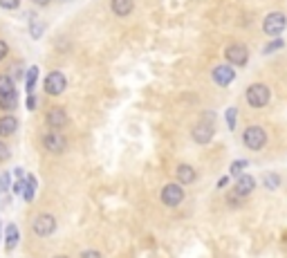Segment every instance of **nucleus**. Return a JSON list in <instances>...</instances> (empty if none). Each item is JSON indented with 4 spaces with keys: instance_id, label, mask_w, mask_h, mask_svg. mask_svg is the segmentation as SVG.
I'll return each mask as SVG.
<instances>
[{
    "instance_id": "1",
    "label": "nucleus",
    "mask_w": 287,
    "mask_h": 258,
    "mask_svg": "<svg viewBox=\"0 0 287 258\" xmlns=\"http://www.w3.org/2000/svg\"><path fill=\"white\" fill-rule=\"evenodd\" d=\"M245 99L251 108H265L269 104V88L265 83H254V86H249V90H247Z\"/></svg>"
},
{
    "instance_id": "2",
    "label": "nucleus",
    "mask_w": 287,
    "mask_h": 258,
    "mask_svg": "<svg viewBox=\"0 0 287 258\" xmlns=\"http://www.w3.org/2000/svg\"><path fill=\"white\" fill-rule=\"evenodd\" d=\"M243 142L247 148H251V150H260L263 146L267 144V133H265V128H260V126H249L247 131L243 133Z\"/></svg>"
},
{
    "instance_id": "3",
    "label": "nucleus",
    "mask_w": 287,
    "mask_h": 258,
    "mask_svg": "<svg viewBox=\"0 0 287 258\" xmlns=\"http://www.w3.org/2000/svg\"><path fill=\"white\" fill-rule=\"evenodd\" d=\"M213 133H216V128H213V115H204L202 117V121L198 123V126L193 128V142L195 144H209Z\"/></svg>"
},
{
    "instance_id": "4",
    "label": "nucleus",
    "mask_w": 287,
    "mask_h": 258,
    "mask_svg": "<svg viewBox=\"0 0 287 258\" xmlns=\"http://www.w3.org/2000/svg\"><path fill=\"white\" fill-rule=\"evenodd\" d=\"M32 229L36 236H41V238H47V236L54 234L56 229V220L52 213H41V216H36V220L32 222Z\"/></svg>"
},
{
    "instance_id": "5",
    "label": "nucleus",
    "mask_w": 287,
    "mask_h": 258,
    "mask_svg": "<svg viewBox=\"0 0 287 258\" xmlns=\"http://www.w3.org/2000/svg\"><path fill=\"white\" fill-rule=\"evenodd\" d=\"M65 88H67V79L63 72H49V74L45 76V92L52 94V97L63 94Z\"/></svg>"
},
{
    "instance_id": "6",
    "label": "nucleus",
    "mask_w": 287,
    "mask_h": 258,
    "mask_svg": "<svg viewBox=\"0 0 287 258\" xmlns=\"http://www.w3.org/2000/svg\"><path fill=\"white\" fill-rule=\"evenodd\" d=\"M287 25V18L280 11H272V14L265 18V22H263V32L267 34V36H278L280 32L285 30Z\"/></svg>"
},
{
    "instance_id": "7",
    "label": "nucleus",
    "mask_w": 287,
    "mask_h": 258,
    "mask_svg": "<svg viewBox=\"0 0 287 258\" xmlns=\"http://www.w3.org/2000/svg\"><path fill=\"white\" fill-rule=\"evenodd\" d=\"M184 200V191H182V184H166L164 189H162V202H164L166 207H177L179 202Z\"/></svg>"
},
{
    "instance_id": "8",
    "label": "nucleus",
    "mask_w": 287,
    "mask_h": 258,
    "mask_svg": "<svg viewBox=\"0 0 287 258\" xmlns=\"http://www.w3.org/2000/svg\"><path fill=\"white\" fill-rule=\"evenodd\" d=\"M224 59L229 61L231 65H245L247 61H249V49L245 47V45H229L227 52H224Z\"/></svg>"
},
{
    "instance_id": "9",
    "label": "nucleus",
    "mask_w": 287,
    "mask_h": 258,
    "mask_svg": "<svg viewBox=\"0 0 287 258\" xmlns=\"http://www.w3.org/2000/svg\"><path fill=\"white\" fill-rule=\"evenodd\" d=\"M43 146H45V150L59 155L65 150V139L59 133H47V135H43Z\"/></svg>"
},
{
    "instance_id": "10",
    "label": "nucleus",
    "mask_w": 287,
    "mask_h": 258,
    "mask_svg": "<svg viewBox=\"0 0 287 258\" xmlns=\"http://www.w3.org/2000/svg\"><path fill=\"white\" fill-rule=\"evenodd\" d=\"M45 121H47L49 128L59 131V128H63L65 123H67V112L63 108H59V106H54V108H49L47 117H45Z\"/></svg>"
},
{
    "instance_id": "11",
    "label": "nucleus",
    "mask_w": 287,
    "mask_h": 258,
    "mask_svg": "<svg viewBox=\"0 0 287 258\" xmlns=\"http://www.w3.org/2000/svg\"><path fill=\"white\" fill-rule=\"evenodd\" d=\"M236 79V72H233V67L231 65H218L216 70H213V81L218 83V86H229Z\"/></svg>"
},
{
    "instance_id": "12",
    "label": "nucleus",
    "mask_w": 287,
    "mask_h": 258,
    "mask_svg": "<svg viewBox=\"0 0 287 258\" xmlns=\"http://www.w3.org/2000/svg\"><path fill=\"white\" fill-rule=\"evenodd\" d=\"M254 189H256V179L251 175H240L238 182H236V193L243 195V198H245V195H249Z\"/></svg>"
},
{
    "instance_id": "13",
    "label": "nucleus",
    "mask_w": 287,
    "mask_h": 258,
    "mask_svg": "<svg viewBox=\"0 0 287 258\" xmlns=\"http://www.w3.org/2000/svg\"><path fill=\"white\" fill-rule=\"evenodd\" d=\"M16 128H18V119H16V117H11V115L0 117V137H9V135H14Z\"/></svg>"
},
{
    "instance_id": "14",
    "label": "nucleus",
    "mask_w": 287,
    "mask_h": 258,
    "mask_svg": "<svg viewBox=\"0 0 287 258\" xmlns=\"http://www.w3.org/2000/svg\"><path fill=\"white\" fill-rule=\"evenodd\" d=\"M175 175L179 179V184H191V182H195V168L193 166H189V164H179L177 166V171H175Z\"/></svg>"
},
{
    "instance_id": "15",
    "label": "nucleus",
    "mask_w": 287,
    "mask_h": 258,
    "mask_svg": "<svg viewBox=\"0 0 287 258\" xmlns=\"http://www.w3.org/2000/svg\"><path fill=\"white\" fill-rule=\"evenodd\" d=\"M110 7H112V11H115L117 16H128L133 11V7H135V3L133 0H110Z\"/></svg>"
},
{
    "instance_id": "16",
    "label": "nucleus",
    "mask_w": 287,
    "mask_h": 258,
    "mask_svg": "<svg viewBox=\"0 0 287 258\" xmlns=\"http://www.w3.org/2000/svg\"><path fill=\"white\" fill-rule=\"evenodd\" d=\"M16 245H18V227L7 224V229H5V247H7V251H11L16 249Z\"/></svg>"
},
{
    "instance_id": "17",
    "label": "nucleus",
    "mask_w": 287,
    "mask_h": 258,
    "mask_svg": "<svg viewBox=\"0 0 287 258\" xmlns=\"http://www.w3.org/2000/svg\"><path fill=\"white\" fill-rule=\"evenodd\" d=\"M16 106H18V94H16V90L5 94V97H0V108L3 110H14Z\"/></svg>"
},
{
    "instance_id": "18",
    "label": "nucleus",
    "mask_w": 287,
    "mask_h": 258,
    "mask_svg": "<svg viewBox=\"0 0 287 258\" xmlns=\"http://www.w3.org/2000/svg\"><path fill=\"white\" fill-rule=\"evenodd\" d=\"M9 92H14V79L9 74H0V97H5Z\"/></svg>"
},
{
    "instance_id": "19",
    "label": "nucleus",
    "mask_w": 287,
    "mask_h": 258,
    "mask_svg": "<svg viewBox=\"0 0 287 258\" xmlns=\"http://www.w3.org/2000/svg\"><path fill=\"white\" fill-rule=\"evenodd\" d=\"M25 193H22V198H25L27 202H32L34 200V193H36V177L34 175H27V179H25Z\"/></svg>"
},
{
    "instance_id": "20",
    "label": "nucleus",
    "mask_w": 287,
    "mask_h": 258,
    "mask_svg": "<svg viewBox=\"0 0 287 258\" xmlns=\"http://www.w3.org/2000/svg\"><path fill=\"white\" fill-rule=\"evenodd\" d=\"M36 76H38V67L32 65L30 72H27V76H25V88H27V92H30V90L36 86Z\"/></svg>"
},
{
    "instance_id": "21",
    "label": "nucleus",
    "mask_w": 287,
    "mask_h": 258,
    "mask_svg": "<svg viewBox=\"0 0 287 258\" xmlns=\"http://www.w3.org/2000/svg\"><path fill=\"white\" fill-rule=\"evenodd\" d=\"M245 168H247V160H238V162H233L229 171H231V175L240 177V175H243V171H245Z\"/></svg>"
},
{
    "instance_id": "22",
    "label": "nucleus",
    "mask_w": 287,
    "mask_h": 258,
    "mask_svg": "<svg viewBox=\"0 0 287 258\" xmlns=\"http://www.w3.org/2000/svg\"><path fill=\"white\" fill-rule=\"evenodd\" d=\"M9 187H11V175H9V173H3V175H0V191H5V193H7Z\"/></svg>"
},
{
    "instance_id": "23",
    "label": "nucleus",
    "mask_w": 287,
    "mask_h": 258,
    "mask_svg": "<svg viewBox=\"0 0 287 258\" xmlns=\"http://www.w3.org/2000/svg\"><path fill=\"white\" fill-rule=\"evenodd\" d=\"M236 115H238V110H236V108L227 110V123H229V128H231V131L236 128Z\"/></svg>"
},
{
    "instance_id": "24",
    "label": "nucleus",
    "mask_w": 287,
    "mask_h": 258,
    "mask_svg": "<svg viewBox=\"0 0 287 258\" xmlns=\"http://www.w3.org/2000/svg\"><path fill=\"white\" fill-rule=\"evenodd\" d=\"M20 5V0H0V7L3 9H16Z\"/></svg>"
},
{
    "instance_id": "25",
    "label": "nucleus",
    "mask_w": 287,
    "mask_h": 258,
    "mask_svg": "<svg viewBox=\"0 0 287 258\" xmlns=\"http://www.w3.org/2000/svg\"><path fill=\"white\" fill-rule=\"evenodd\" d=\"M280 47H283V41H280V38H276V41H272V43H269L267 47H265V54L274 52V49H280Z\"/></svg>"
},
{
    "instance_id": "26",
    "label": "nucleus",
    "mask_w": 287,
    "mask_h": 258,
    "mask_svg": "<svg viewBox=\"0 0 287 258\" xmlns=\"http://www.w3.org/2000/svg\"><path fill=\"white\" fill-rule=\"evenodd\" d=\"M265 184H267L269 189H276V187H278V177L274 175V173H269V175H267V179H265Z\"/></svg>"
},
{
    "instance_id": "27",
    "label": "nucleus",
    "mask_w": 287,
    "mask_h": 258,
    "mask_svg": "<svg viewBox=\"0 0 287 258\" xmlns=\"http://www.w3.org/2000/svg\"><path fill=\"white\" fill-rule=\"evenodd\" d=\"M240 198H243V195H238V193H236V189H233L231 193H229V204H231V207H238V204H240Z\"/></svg>"
},
{
    "instance_id": "28",
    "label": "nucleus",
    "mask_w": 287,
    "mask_h": 258,
    "mask_svg": "<svg viewBox=\"0 0 287 258\" xmlns=\"http://www.w3.org/2000/svg\"><path fill=\"white\" fill-rule=\"evenodd\" d=\"M81 258H101V254H99L97 249H86V251L81 254Z\"/></svg>"
},
{
    "instance_id": "29",
    "label": "nucleus",
    "mask_w": 287,
    "mask_h": 258,
    "mask_svg": "<svg viewBox=\"0 0 287 258\" xmlns=\"http://www.w3.org/2000/svg\"><path fill=\"white\" fill-rule=\"evenodd\" d=\"M7 157H9V148H7V146H5L3 142H0V162H5Z\"/></svg>"
},
{
    "instance_id": "30",
    "label": "nucleus",
    "mask_w": 287,
    "mask_h": 258,
    "mask_svg": "<svg viewBox=\"0 0 287 258\" xmlns=\"http://www.w3.org/2000/svg\"><path fill=\"white\" fill-rule=\"evenodd\" d=\"M25 179H18V182H16L14 184V191H16V193H25Z\"/></svg>"
},
{
    "instance_id": "31",
    "label": "nucleus",
    "mask_w": 287,
    "mask_h": 258,
    "mask_svg": "<svg viewBox=\"0 0 287 258\" xmlns=\"http://www.w3.org/2000/svg\"><path fill=\"white\" fill-rule=\"evenodd\" d=\"M41 30H43L41 22H34V25H32V36H34V38H38V36H41Z\"/></svg>"
},
{
    "instance_id": "32",
    "label": "nucleus",
    "mask_w": 287,
    "mask_h": 258,
    "mask_svg": "<svg viewBox=\"0 0 287 258\" xmlns=\"http://www.w3.org/2000/svg\"><path fill=\"white\" fill-rule=\"evenodd\" d=\"M7 52H9V47H7V43L5 41H0V61L5 59V56H7Z\"/></svg>"
},
{
    "instance_id": "33",
    "label": "nucleus",
    "mask_w": 287,
    "mask_h": 258,
    "mask_svg": "<svg viewBox=\"0 0 287 258\" xmlns=\"http://www.w3.org/2000/svg\"><path fill=\"white\" fill-rule=\"evenodd\" d=\"M27 108L30 110L36 108V97H27Z\"/></svg>"
},
{
    "instance_id": "34",
    "label": "nucleus",
    "mask_w": 287,
    "mask_h": 258,
    "mask_svg": "<svg viewBox=\"0 0 287 258\" xmlns=\"http://www.w3.org/2000/svg\"><path fill=\"white\" fill-rule=\"evenodd\" d=\"M227 184H229V177H220V179H218V189H224Z\"/></svg>"
},
{
    "instance_id": "35",
    "label": "nucleus",
    "mask_w": 287,
    "mask_h": 258,
    "mask_svg": "<svg viewBox=\"0 0 287 258\" xmlns=\"http://www.w3.org/2000/svg\"><path fill=\"white\" fill-rule=\"evenodd\" d=\"M14 175H16V177H20V179H25V171H22V168H16Z\"/></svg>"
},
{
    "instance_id": "36",
    "label": "nucleus",
    "mask_w": 287,
    "mask_h": 258,
    "mask_svg": "<svg viewBox=\"0 0 287 258\" xmlns=\"http://www.w3.org/2000/svg\"><path fill=\"white\" fill-rule=\"evenodd\" d=\"M34 3H36L38 7H45V5H49V3H52V0H34Z\"/></svg>"
},
{
    "instance_id": "37",
    "label": "nucleus",
    "mask_w": 287,
    "mask_h": 258,
    "mask_svg": "<svg viewBox=\"0 0 287 258\" xmlns=\"http://www.w3.org/2000/svg\"><path fill=\"white\" fill-rule=\"evenodd\" d=\"M54 258H67V256H54Z\"/></svg>"
}]
</instances>
